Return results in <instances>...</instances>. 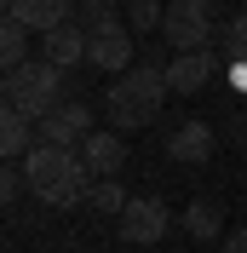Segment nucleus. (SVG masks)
I'll use <instances>...</instances> for the list:
<instances>
[{
	"label": "nucleus",
	"instance_id": "obj_1",
	"mask_svg": "<svg viewBox=\"0 0 247 253\" xmlns=\"http://www.w3.org/2000/svg\"><path fill=\"white\" fill-rule=\"evenodd\" d=\"M17 167H23V178H29L35 202H46V207H75V202H86V190H92V173H86L81 150L35 144Z\"/></svg>",
	"mask_w": 247,
	"mask_h": 253
},
{
	"label": "nucleus",
	"instance_id": "obj_2",
	"mask_svg": "<svg viewBox=\"0 0 247 253\" xmlns=\"http://www.w3.org/2000/svg\"><path fill=\"white\" fill-rule=\"evenodd\" d=\"M167 63H132L126 75L109 81L104 92V110L109 121H115V132H138V126L155 121V110H161V98H167Z\"/></svg>",
	"mask_w": 247,
	"mask_h": 253
},
{
	"label": "nucleus",
	"instance_id": "obj_3",
	"mask_svg": "<svg viewBox=\"0 0 247 253\" xmlns=\"http://www.w3.org/2000/svg\"><path fill=\"white\" fill-rule=\"evenodd\" d=\"M58 104H69L63 98V69L46 58H29L17 63V69H6V110L29 115V121H46Z\"/></svg>",
	"mask_w": 247,
	"mask_h": 253
},
{
	"label": "nucleus",
	"instance_id": "obj_4",
	"mask_svg": "<svg viewBox=\"0 0 247 253\" xmlns=\"http://www.w3.org/2000/svg\"><path fill=\"white\" fill-rule=\"evenodd\" d=\"M172 52H207L213 46V12L196 0H167V23H161Z\"/></svg>",
	"mask_w": 247,
	"mask_h": 253
},
{
	"label": "nucleus",
	"instance_id": "obj_5",
	"mask_svg": "<svg viewBox=\"0 0 247 253\" xmlns=\"http://www.w3.org/2000/svg\"><path fill=\"white\" fill-rule=\"evenodd\" d=\"M115 224H121V242H126V248H155V242L172 230V213H167V202H155V196H132Z\"/></svg>",
	"mask_w": 247,
	"mask_h": 253
},
{
	"label": "nucleus",
	"instance_id": "obj_6",
	"mask_svg": "<svg viewBox=\"0 0 247 253\" xmlns=\"http://www.w3.org/2000/svg\"><path fill=\"white\" fill-rule=\"evenodd\" d=\"M86 138H92V110H86L81 98L58 104V110L41 121V144H58V150H81Z\"/></svg>",
	"mask_w": 247,
	"mask_h": 253
},
{
	"label": "nucleus",
	"instance_id": "obj_7",
	"mask_svg": "<svg viewBox=\"0 0 247 253\" xmlns=\"http://www.w3.org/2000/svg\"><path fill=\"white\" fill-rule=\"evenodd\" d=\"M86 63H92V69H109V75H126V69L138 63V52H132V29H126V23H115V29L92 35Z\"/></svg>",
	"mask_w": 247,
	"mask_h": 253
},
{
	"label": "nucleus",
	"instance_id": "obj_8",
	"mask_svg": "<svg viewBox=\"0 0 247 253\" xmlns=\"http://www.w3.org/2000/svg\"><path fill=\"white\" fill-rule=\"evenodd\" d=\"M6 17H17V23H29L41 41H46L52 29H63V23H75V0H6Z\"/></svg>",
	"mask_w": 247,
	"mask_h": 253
},
{
	"label": "nucleus",
	"instance_id": "obj_9",
	"mask_svg": "<svg viewBox=\"0 0 247 253\" xmlns=\"http://www.w3.org/2000/svg\"><path fill=\"white\" fill-rule=\"evenodd\" d=\"M213 63H218L213 46L207 52H172L167 58V86L172 92H201V86L213 81Z\"/></svg>",
	"mask_w": 247,
	"mask_h": 253
},
{
	"label": "nucleus",
	"instance_id": "obj_10",
	"mask_svg": "<svg viewBox=\"0 0 247 253\" xmlns=\"http://www.w3.org/2000/svg\"><path fill=\"white\" fill-rule=\"evenodd\" d=\"M86 46H92V35L81 29V23H63V29H52L46 41H41V58H46V63H58L63 75H69L75 63H86Z\"/></svg>",
	"mask_w": 247,
	"mask_h": 253
},
{
	"label": "nucleus",
	"instance_id": "obj_11",
	"mask_svg": "<svg viewBox=\"0 0 247 253\" xmlns=\"http://www.w3.org/2000/svg\"><path fill=\"white\" fill-rule=\"evenodd\" d=\"M81 161H86L92 178H115L126 167V138L121 132H92V138L81 144Z\"/></svg>",
	"mask_w": 247,
	"mask_h": 253
},
{
	"label": "nucleus",
	"instance_id": "obj_12",
	"mask_svg": "<svg viewBox=\"0 0 247 253\" xmlns=\"http://www.w3.org/2000/svg\"><path fill=\"white\" fill-rule=\"evenodd\" d=\"M35 144H41V121H29L17 110H0V150H6V161H23Z\"/></svg>",
	"mask_w": 247,
	"mask_h": 253
},
{
	"label": "nucleus",
	"instance_id": "obj_13",
	"mask_svg": "<svg viewBox=\"0 0 247 253\" xmlns=\"http://www.w3.org/2000/svg\"><path fill=\"white\" fill-rule=\"evenodd\" d=\"M167 156L172 161H207L213 156V126L207 121H184V126H172V138H167Z\"/></svg>",
	"mask_w": 247,
	"mask_h": 253
},
{
	"label": "nucleus",
	"instance_id": "obj_14",
	"mask_svg": "<svg viewBox=\"0 0 247 253\" xmlns=\"http://www.w3.org/2000/svg\"><path fill=\"white\" fill-rule=\"evenodd\" d=\"M184 230L196 242H218V230H224V202L218 196H201V202L184 207Z\"/></svg>",
	"mask_w": 247,
	"mask_h": 253
},
{
	"label": "nucleus",
	"instance_id": "obj_15",
	"mask_svg": "<svg viewBox=\"0 0 247 253\" xmlns=\"http://www.w3.org/2000/svg\"><path fill=\"white\" fill-rule=\"evenodd\" d=\"M0 58H6V69L29 63V23H17V17H0Z\"/></svg>",
	"mask_w": 247,
	"mask_h": 253
},
{
	"label": "nucleus",
	"instance_id": "obj_16",
	"mask_svg": "<svg viewBox=\"0 0 247 253\" xmlns=\"http://www.w3.org/2000/svg\"><path fill=\"white\" fill-rule=\"evenodd\" d=\"M75 23L86 35H104V29H115L121 17H115V0H75Z\"/></svg>",
	"mask_w": 247,
	"mask_h": 253
},
{
	"label": "nucleus",
	"instance_id": "obj_17",
	"mask_svg": "<svg viewBox=\"0 0 247 253\" xmlns=\"http://www.w3.org/2000/svg\"><path fill=\"white\" fill-rule=\"evenodd\" d=\"M167 23V0H126V29L132 35H150Z\"/></svg>",
	"mask_w": 247,
	"mask_h": 253
},
{
	"label": "nucleus",
	"instance_id": "obj_18",
	"mask_svg": "<svg viewBox=\"0 0 247 253\" xmlns=\"http://www.w3.org/2000/svg\"><path fill=\"white\" fill-rule=\"evenodd\" d=\"M126 202H132V196H126L115 178H98V184L86 190V207H92V213H115V219H121V207H126Z\"/></svg>",
	"mask_w": 247,
	"mask_h": 253
},
{
	"label": "nucleus",
	"instance_id": "obj_19",
	"mask_svg": "<svg viewBox=\"0 0 247 253\" xmlns=\"http://www.w3.org/2000/svg\"><path fill=\"white\" fill-rule=\"evenodd\" d=\"M218 52H224V58H230L236 69H247V12L224 23V35H218Z\"/></svg>",
	"mask_w": 247,
	"mask_h": 253
},
{
	"label": "nucleus",
	"instance_id": "obj_20",
	"mask_svg": "<svg viewBox=\"0 0 247 253\" xmlns=\"http://www.w3.org/2000/svg\"><path fill=\"white\" fill-rule=\"evenodd\" d=\"M17 184H23V167H17V161H6V173H0V196L12 202V196H17Z\"/></svg>",
	"mask_w": 247,
	"mask_h": 253
},
{
	"label": "nucleus",
	"instance_id": "obj_21",
	"mask_svg": "<svg viewBox=\"0 0 247 253\" xmlns=\"http://www.w3.org/2000/svg\"><path fill=\"white\" fill-rule=\"evenodd\" d=\"M218 253H247V230H230V236L218 242Z\"/></svg>",
	"mask_w": 247,
	"mask_h": 253
},
{
	"label": "nucleus",
	"instance_id": "obj_22",
	"mask_svg": "<svg viewBox=\"0 0 247 253\" xmlns=\"http://www.w3.org/2000/svg\"><path fill=\"white\" fill-rule=\"evenodd\" d=\"M196 6H207V12H213V0H196Z\"/></svg>",
	"mask_w": 247,
	"mask_h": 253
},
{
	"label": "nucleus",
	"instance_id": "obj_23",
	"mask_svg": "<svg viewBox=\"0 0 247 253\" xmlns=\"http://www.w3.org/2000/svg\"><path fill=\"white\" fill-rule=\"evenodd\" d=\"M242 6H247V0H242Z\"/></svg>",
	"mask_w": 247,
	"mask_h": 253
}]
</instances>
